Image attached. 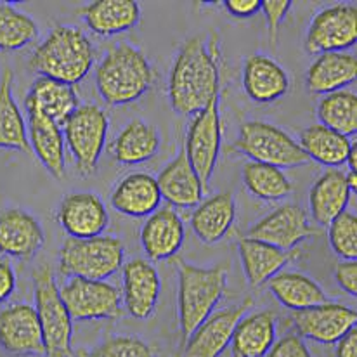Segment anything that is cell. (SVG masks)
Returning a JSON list of instances; mask_svg holds the SVG:
<instances>
[{"label": "cell", "mask_w": 357, "mask_h": 357, "mask_svg": "<svg viewBox=\"0 0 357 357\" xmlns=\"http://www.w3.org/2000/svg\"><path fill=\"white\" fill-rule=\"evenodd\" d=\"M94 47L82 30L56 24L30 56V68L40 77L75 85L94 66Z\"/></svg>", "instance_id": "3957f363"}, {"label": "cell", "mask_w": 357, "mask_h": 357, "mask_svg": "<svg viewBox=\"0 0 357 357\" xmlns=\"http://www.w3.org/2000/svg\"><path fill=\"white\" fill-rule=\"evenodd\" d=\"M260 3H262V0H226L222 6L233 16L252 17L257 13H260Z\"/></svg>", "instance_id": "ee69618b"}, {"label": "cell", "mask_w": 357, "mask_h": 357, "mask_svg": "<svg viewBox=\"0 0 357 357\" xmlns=\"http://www.w3.org/2000/svg\"><path fill=\"white\" fill-rule=\"evenodd\" d=\"M155 84V71L144 52L120 42L113 45L96 70V87L109 106H125L141 99Z\"/></svg>", "instance_id": "7a4b0ae2"}, {"label": "cell", "mask_w": 357, "mask_h": 357, "mask_svg": "<svg viewBox=\"0 0 357 357\" xmlns=\"http://www.w3.org/2000/svg\"><path fill=\"white\" fill-rule=\"evenodd\" d=\"M0 349L16 357H45L37 310L30 303L0 309Z\"/></svg>", "instance_id": "4fadbf2b"}, {"label": "cell", "mask_w": 357, "mask_h": 357, "mask_svg": "<svg viewBox=\"0 0 357 357\" xmlns=\"http://www.w3.org/2000/svg\"><path fill=\"white\" fill-rule=\"evenodd\" d=\"M73 357H156L155 349L146 340L132 335L109 337L96 347L78 351Z\"/></svg>", "instance_id": "74e56055"}, {"label": "cell", "mask_w": 357, "mask_h": 357, "mask_svg": "<svg viewBox=\"0 0 357 357\" xmlns=\"http://www.w3.org/2000/svg\"><path fill=\"white\" fill-rule=\"evenodd\" d=\"M229 153L248 156L250 162L266 163L276 169H297L309 165L310 160L288 132L262 120L241 123L236 141L227 148Z\"/></svg>", "instance_id": "5b68a950"}, {"label": "cell", "mask_w": 357, "mask_h": 357, "mask_svg": "<svg viewBox=\"0 0 357 357\" xmlns=\"http://www.w3.org/2000/svg\"><path fill=\"white\" fill-rule=\"evenodd\" d=\"M156 182L162 199L174 208H192L203 202L205 188L189 165L184 148L178 149L176 158L158 174Z\"/></svg>", "instance_id": "603a6c76"}, {"label": "cell", "mask_w": 357, "mask_h": 357, "mask_svg": "<svg viewBox=\"0 0 357 357\" xmlns=\"http://www.w3.org/2000/svg\"><path fill=\"white\" fill-rule=\"evenodd\" d=\"M160 134L155 125L146 120L128 121L113 142L112 153L120 165L132 167L148 162L158 153Z\"/></svg>", "instance_id": "4dcf8cb0"}, {"label": "cell", "mask_w": 357, "mask_h": 357, "mask_svg": "<svg viewBox=\"0 0 357 357\" xmlns=\"http://www.w3.org/2000/svg\"><path fill=\"white\" fill-rule=\"evenodd\" d=\"M123 303L128 316L146 321L155 314L162 291L156 267L149 260L134 259L123 264Z\"/></svg>", "instance_id": "e0dca14e"}, {"label": "cell", "mask_w": 357, "mask_h": 357, "mask_svg": "<svg viewBox=\"0 0 357 357\" xmlns=\"http://www.w3.org/2000/svg\"><path fill=\"white\" fill-rule=\"evenodd\" d=\"M246 191L262 202H280L294 191V184L283 170L259 162H246L241 170Z\"/></svg>", "instance_id": "e575fe53"}, {"label": "cell", "mask_w": 357, "mask_h": 357, "mask_svg": "<svg viewBox=\"0 0 357 357\" xmlns=\"http://www.w3.org/2000/svg\"><path fill=\"white\" fill-rule=\"evenodd\" d=\"M357 42V7L356 3H335L324 7L309 24L305 35V49L309 54L344 52Z\"/></svg>", "instance_id": "8fae6325"}, {"label": "cell", "mask_w": 357, "mask_h": 357, "mask_svg": "<svg viewBox=\"0 0 357 357\" xmlns=\"http://www.w3.org/2000/svg\"><path fill=\"white\" fill-rule=\"evenodd\" d=\"M276 323L274 310L246 312L231 338L233 357H266L276 342Z\"/></svg>", "instance_id": "d4e9b609"}, {"label": "cell", "mask_w": 357, "mask_h": 357, "mask_svg": "<svg viewBox=\"0 0 357 357\" xmlns=\"http://www.w3.org/2000/svg\"><path fill=\"white\" fill-rule=\"evenodd\" d=\"M185 239L184 222L174 206H160L146 219L141 229V245L149 260L174 259Z\"/></svg>", "instance_id": "d6986e66"}, {"label": "cell", "mask_w": 357, "mask_h": 357, "mask_svg": "<svg viewBox=\"0 0 357 357\" xmlns=\"http://www.w3.org/2000/svg\"><path fill=\"white\" fill-rule=\"evenodd\" d=\"M347 165H349V170H352V172H356V169H357V148H356V142H354V141H352L351 151H349Z\"/></svg>", "instance_id": "bcb514c9"}, {"label": "cell", "mask_w": 357, "mask_h": 357, "mask_svg": "<svg viewBox=\"0 0 357 357\" xmlns=\"http://www.w3.org/2000/svg\"><path fill=\"white\" fill-rule=\"evenodd\" d=\"M337 357H357V328H352L337 342Z\"/></svg>", "instance_id": "f6af8a7d"}, {"label": "cell", "mask_w": 357, "mask_h": 357, "mask_svg": "<svg viewBox=\"0 0 357 357\" xmlns=\"http://www.w3.org/2000/svg\"><path fill=\"white\" fill-rule=\"evenodd\" d=\"M59 295L73 321L120 319L123 314L119 288L106 281L70 278Z\"/></svg>", "instance_id": "30bf717a"}, {"label": "cell", "mask_w": 357, "mask_h": 357, "mask_svg": "<svg viewBox=\"0 0 357 357\" xmlns=\"http://www.w3.org/2000/svg\"><path fill=\"white\" fill-rule=\"evenodd\" d=\"M266 357H312V354L298 335L290 333L274 342Z\"/></svg>", "instance_id": "60d3db41"}, {"label": "cell", "mask_w": 357, "mask_h": 357, "mask_svg": "<svg viewBox=\"0 0 357 357\" xmlns=\"http://www.w3.org/2000/svg\"><path fill=\"white\" fill-rule=\"evenodd\" d=\"M236 219V202L231 191L219 192L199 203L191 215V229L206 245L219 243Z\"/></svg>", "instance_id": "f1b7e54d"}, {"label": "cell", "mask_w": 357, "mask_h": 357, "mask_svg": "<svg viewBox=\"0 0 357 357\" xmlns=\"http://www.w3.org/2000/svg\"><path fill=\"white\" fill-rule=\"evenodd\" d=\"M328 239H330L331 250L340 257L342 260L357 259V217L356 213L347 212L337 217L328 226Z\"/></svg>", "instance_id": "f35d334b"}, {"label": "cell", "mask_w": 357, "mask_h": 357, "mask_svg": "<svg viewBox=\"0 0 357 357\" xmlns=\"http://www.w3.org/2000/svg\"><path fill=\"white\" fill-rule=\"evenodd\" d=\"M109 202L121 215L142 219L160 208L162 195L156 177L148 172H132L115 185Z\"/></svg>", "instance_id": "7402d4cb"}, {"label": "cell", "mask_w": 357, "mask_h": 357, "mask_svg": "<svg viewBox=\"0 0 357 357\" xmlns=\"http://www.w3.org/2000/svg\"><path fill=\"white\" fill-rule=\"evenodd\" d=\"M345 181H347V185H349V189H351V192H356L357 191V174L352 172V170H349V172L345 174Z\"/></svg>", "instance_id": "7dc6e473"}, {"label": "cell", "mask_w": 357, "mask_h": 357, "mask_svg": "<svg viewBox=\"0 0 357 357\" xmlns=\"http://www.w3.org/2000/svg\"><path fill=\"white\" fill-rule=\"evenodd\" d=\"M253 307L252 298H245L227 309L212 312L182 345L181 357H219L231 345L234 328Z\"/></svg>", "instance_id": "9a60e30c"}, {"label": "cell", "mask_w": 357, "mask_h": 357, "mask_svg": "<svg viewBox=\"0 0 357 357\" xmlns=\"http://www.w3.org/2000/svg\"><path fill=\"white\" fill-rule=\"evenodd\" d=\"M317 120L345 137L354 135L357 132V96L345 89L326 94L317 105Z\"/></svg>", "instance_id": "d590c367"}, {"label": "cell", "mask_w": 357, "mask_h": 357, "mask_svg": "<svg viewBox=\"0 0 357 357\" xmlns=\"http://www.w3.org/2000/svg\"><path fill=\"white\" fill-rule=\"evenodd\" d=\"M35 310L44 335L45 357H73V319L64 305L56 283L54 271L44 264L33 269Z\"/></svg>", "instance_id": "8992f818"}, {"label": "cell", "mask_w": 357, "mask_h": 357, "mask_svg": "<svg viewBox=\"0 0 357 357\" xmlns=\"http://www.w3.org/2000/svg\"><path fill=\"white\" fill-rule=\"evenodd\" d=\"M351 195L352 192L345 181V172L338 169L326 170L310 188V215L317 224L328 227L340 213L347 210Z\"/></svg>", "instance_id": "83f0119b"}, {"label": "cell", "mask_w": 357, "mask_h": 357, "mask_svg": "<svg viewBox=\"0 0 357 357\" xmlns=\"http://www.w3.org/2000/svg\"><path fill=\"white\" fill-rule=\"evenodd\" d=\"M321 231L310 224L305 208L298 203H287L260 219L246 233V238L267 243L281 250H294L305 239L319 236Z\"/></svg>", "instance_id": "7c38bea8"}, {"label": "cell", "mask_w": 357, "mask_h": 357, "mask_svg": "<svg viewBox=\"0 0 357 357\" xmlns=\"http://www.w3.org/2000/svg\"><path fill=\"white\" fill-rule=\"evenodd\" d=\"M290 9V0H262V3H260V10L266 14L267 35H269V44L273 49L278 44V33H280L281 23L288 16Z\"/></svg>", "instance_id": "ab89813d"}, {"label": "cell", "mask_w": 357, "mask_h": 357, "mask_svg": "<svg viewBox=\"0 0 357 357\" xmlns=\"http://www.w3.org/2000/svg\"><path fill=\"white\" fill-rule=\"evenodd\" d=\"M219 105L220 96L213 99L203 112L195 115L185 135L184 153L205 191L208 189L222 149V121Z\"/></svg>", "instance_id": "9c48e42d"}, {"label": "cell", "mask_w": 357, "mask_h": 357, "mask_svg": "<svg viewBox=\"0 0 357 357\" xmlns=\"http://www.w3.org/2000/svg\"><path fill=\"white\" fill-rule=\"evenodd\" d=\"M58 222L68 238L89 239L105 233L109 224V213L98 195L77 191L64 196L59 203Z\"/></svg>", "instance_id": "2e32d148"}, {"label": "cell", "mask_w": 357, "mask_h": 357, "mask_svg": "<svg viewBox=\"0 0 357 357\" xmlns=\"http://www.w3.org/2000/svg\"><path fill=\"white\" fill-rule=\"evenodd\" d=\"M24 106H33L63 128L80 105L73 85L47 77H38L24 98Z\"/></svg>", "instance_id": "f546056e"}, {"label": "cell", "mask_w": 357, "mask_h": 357, "mask_svg": "<svg viewBox=\"0 0 357 357\" xmlns=\"http://www.w3.org/2000/svg\"><path fill=\"white\" fill-rule=\"evenodd\" d=\"M335 280L345 294L357 295V262L356 260H342L335 267Z\"/></svg>", "instance_id": "b9f144b4"}, {"label": "cell", "mask_w": 357, "mask_h": 357, "mask_svg": "<svg viewBox=\"0 0 357 357\" xmlns=\"http://www.w3.org/2000/svg\"><path fill=\"white\" fill-rule=\"evenodd\" d=\"M298 146L310 162H317L324 167L338 169L347 163L351 151V137L338 134L324 125L316 123L300 132Z\"/></svg>", "instance_id": "d6a6232c"}, {"label": "cell", "mask_w": 357, "mask_h": 357, "mask_svg": "<svg viewBox=\"0 0 357 357\" xmlns=\"http://www.w3.org/2000/svg\"><path fill=\"white\" fill-rule=\"evenodd\" d=\"M16 284L17 280L13 264L6 257H0V303L10 298V295L16 290Z\"/></svg>", "instance_id": "7bdbcfd3"}, {"label": "cell", "mask_w": 357, "mask_h": 357, "mask_svg": "<svg viewBox=\"0 0 357 357\" xmlns=\"http://www.w3.org/2000/svg\"><path fill=\"white\" fill-rule=\"evenodd\" d=\"M243 273L252 287H262L274 274L283 271L287 264L300 255V248L281 250L252 238H241L238 243Z\"/></svg>", "instance_id": "cb8c5ba5"}, {"label": "cell", "mask_w": 357, "mask_h": 357, "mask_svg": "<svg viewBox=\"0 0 357 357\" xmlns=\"http://www.w3.org/2000/svg\"><path fill=\"white\" fill-rule=\"evenodd\" d=\"M13 82V71H3L0 82V149L30 153L26 121L14 101Z\"/></svg>", "instance_id": "836d02e7"}, {"label": "cell", "mask_w": 357, "mask_h": 357, "mask_svg": "<svg viewBox=\"0 0 357 357\" xmlns=\"http://www.w3.org/2000/svg\"><path fill=\"white\" fill-rule=\"evenodd\" d=\"M108 134V116L96 105L78 106L63 127L64 144L70 149L80 176L89 177L98 170Z\"/></svg>", "instance_id": "ba28073f"}, {"label": "cell", "mask_w": 357, "mask_h": 357, "mask_svg": "<svg viewBox=\"0 0 357 357\" xmlns=\"http://www.w3.org/2000/svg\"><path fill=\"white\" fill-rule=\"evenodd\" d=\"M37 37L38 26L33 17L10 3L0 2V51H20Z\"/></svg>", "instance_id": "8d00e7d4"}, {"label": "cell", "mask_w": 357, "mask_h": 357, "mask_svg": "<svg viewBox=\"0 0 357 357\" xmlns=\"http://www.w3.org/2000/svg\"><path fill=\"white\" fill-rule=\"evenodd\" d=\"M267 288L274 298L291 312L328 302L323 288L312 278L297 271H280L267 281Z\"/></svg>", "instance_id": "1f68e13d"}, {"label": "cell", "mask_w": 357, "mask_h": 357, "mask_svg": "<svg viewBox=\"0 0 357 357\" xmlns=\"http://www.w3.org/2000/svg\"><path fill=\"white\" fill-rule=\"evenodd\" d=\"M177 269V312L181 330V347L192 331L215 310L217 303L226 295L227 269L222 266L196 267L184 260L174 262Z\"/></svg>", "instance_id": "277c9868"}, {"label": "cell", "mask_w": 357, "mask_h": 357, "mask_svg": "<svg viewBox=\"0 0 357 357\" xmlns=\"http://www.w3.org/2000/svg\"><path fill=\"white\" fill-rule=\"evenodd\" d=\"M45 245L42 224L30 212L7 208L0 212V253L17 260H30Z\"/></svg>", "instance_id": "ac0fdd59"}, {"label": "cell", "mask_w": 357, "mask_h": 357, "mask_svg": "<svg viewBox=\"0 0 357 357\" xmlns=\"http://www.w3.org/2000/svg\"><path fill=\"white\" fill-rule=\"evenodd\" d=\"M357 77V59L349 52H326L312 61L305 75V85L312 94L344 91Z\"/></svg>", "instance_id": "4316f807"}, {"label": "cell", "mask_w": 357, "mask_h": 357, "mask_svg": "<svg viewBox=\"0 0 357 357\" xmlns=\"http://www.w3.org/2000/svg\"><path fill=\"white\" fill-rule=\"evenodd\" d=\"M298 337L323 345H335L345 333L356 328L357 312L344 303L324 302L321 305L295 310L290 317Z\"/></svg>", "instance_id": "5bb4252c"}, {"label": "cell", "mask_w": 357, "mask_h": 357, "mask_svg": "<svg viewBox=\"0 0 357 357\" xmlns=\"http://www.w3.org/2000/svg\"><path fill=\"white\" fill-rule=\"evenodd\" d=\"M80 13L87 26L101 37L123 33L141 21V6L134 0H94Z\"/></svg>", "instance_id": "484cf974"}, {"label": "cell", "mask_w": 357, "mask_h": 357, "mask_svg": "<svg viewBox=\"0 0 357 357\" xmlns=\"http://www.w3.org/2000/svg\"><path fill=\"white\" fill-rule=\"evenodd\" d=\"M220 47L215 35L206 44L202 35L184 42L169 78V101L174 112L195 116L220 96Z\"/></svg>", "instance_id": "6da1fadb"}, {"label": "cell", "mask_w": 357, "mask_h": 357, "mask_svg": "<svg viewBox=\"0 0 357 357\" xmlns=\"http://www.w3.org/2000/svg\"><path fill=\"white\" fill-rule=\"evenodd\" d=\"M123 243L115 236L68 238L59 248V273L66 278L106 281L123 267Z\"/></svg>", "instance_id": "52a82bcc"}, {"label": "cell", "mask_w": 357, "mask_h": 357, "mask_svg": "<svg viewBox=\"0 0 357 357\" xmlns=\"http://www.w3.org/2000/svg\"><path fill=\"white\" fill-rule=\"evenodd\" d=\"M24 108L28 113L26 130L30 149L52 177L63 181L66 174L63 128L33 106H24Z\"/></svg>", "instance_id": "ffe728a7"}, {"label": "cell", "mask_w": 357, "mask_h": 357, "mask_svg": "<svg viewBox=\"0 0 357 357\" xmlns=\"http://www.w3.org/2000/svg\"><path fill=\"white\" fill-rule=\"evenodd\" d=\"M243 87L252 101L267 105L288 94L290 77L280 63L266 54L248 56L243 64Z\"/></svg>", "instance_id": "44dd1931"}]
</instances>
